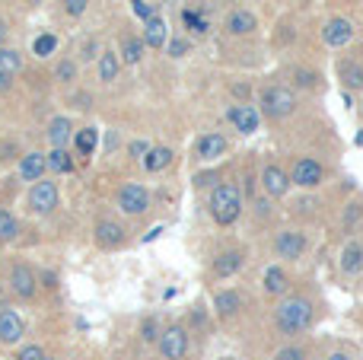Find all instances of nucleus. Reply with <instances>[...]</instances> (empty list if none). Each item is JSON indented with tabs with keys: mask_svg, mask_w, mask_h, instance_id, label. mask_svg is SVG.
Masks as SVG:
<instances>
[{
	"mask_svg": "<svg viewBox=\"0 0 363 360\" xmlns=\"http://www.w3.org/2000/svg\"><path fill=\"white\" fill-rule=\"evenodd\" d=\"M29 208L35 210V214H51V210L57 208V185L55 182H35L29 189Z\"/></svg>",
	"mask_w": 363,
	"mask_h": 360,
	"instance_id": "obj_5",
	"label": "nucleus"
},
{
	"mask_svg": "<svg viewBox=\"0 0 363 360\" xmlns=\"http://www.w3.org/2000/svg\"><path fill=\"white\" fill-rule=\"evenodd\" d=\"M96 144H99V131H96V128H83V131H77V150H80L83 157H93Z\"/></svg>",
	"mask_w": 363,
	"mask_h": 360,
	"instance_id": "obj_30",
	"label": "nucleus"
},
{
	"mask_svg": "<svg viewBox=\"0 0 363 360\" xmlns=\"http://www.w3.org/2000/svg\"><path fill=\"white\" fill-rule=\"evenodd\" d=\"M341 268H345L347 274H357L363 268V249L357 242H347L345 246V252H341Z\"/></svg>",
	"mask_w": 363,
	"mask_h": 360,
	"instance_id": "obj_26",
	"label": "nucleus"
},
{
	"mask_svg": "<svg viewBox=\"0 0 363 360\" xmlns=\"http://www.w3.org/2000/svg\"><path fill=\"white\" fill-rule=\"evenodd\" d=\"M287 287H290V281H287V274H284L281 268H268V271H264V291H268L271 297L287 293Z\"/></svg>",
	"mask_w": 363,
	"mask_h": 360,
	"instance_id": "obj_25",
	"label": "nucleus"
},
{
	"mask_svg": "<svg viewBox=\"0 0 363 360\" xmlns=\"http://www.w3.org/2000/svg\"><path fill=\"white\" fill-rule=\"evenodd\" d=\"M213 306L220 310V316H236V313L242 310V297H239L236 291H220L217 297H213Z\"/></svg>",
	"mask_w": 363,
	"mask_h": 360,
	"instance_id": "obj_21",
	"label": "nucleus"
},
{
	"mask_svg": "<svg viewBox=\"0 0 363 360\" xmlns=\"http://www.w3.org/2000/svg\"><path fill=\"white\" fill-rule=\"evenodd\" d=\"M150 150H153V147L147 144V140H131V147H128V153H131L134 159H144Z\"/></svg>",
	"mask_w": 363,
	"mask_h": 360,
	"instance_id": "obj_37",
	"label": "nucleus"
},
{
	"mask_svg": "<svg viewBox=\"0 0 363 360\" xmlns=\"http://www.w3.org/2000/svg\"><path fill=\"white\" fill-rule=\"evenodd\" d=\"M239 268H242V252H223L217 261H213V274H220V278H230V274H236Z\"/></svg>",
	"mask_w": 363,
	"mask_h": 360,
	"instance_id": "obj_20",
	"label": "nucleus"
},
{
	"mask_svg": "<svg viewBox=\"0 0 363 360\" xmlns=\"http://www.w3.org/2000/svg\"><path fill=\"white\" fill-rule=\"evenodd\" d=\"M86 4L89 0H64V10H67L70 16H83V13H86Z\"/></svg>",
	"mask_w": 363,
	"mask_h": 360,
	"instance_id": "obj_39",
	"label": "nucleus"
},
{
	"mask_svg": "<svg viewBox=\"0 0 363 360\" xmlns=\"http://www.w3.org/2000/svg\"><path fill=\"white\" fill-rule=\"evenodd\" d=\"M296 77H300V86H313V83H315V77H313V74H306V70H300Z\"/></svg>",
	"mask_w": 363,
	"mask_h": 360,
	"instance_id": "obj_44",
	"label": "nucleus"
},
{
	"mask_svg": "<svg viewBox=\"0 0 363 360\" xmlns=\"http://www.w3.org/2000/svg\"><path fill=\"white\" fill-rule=\"evenodd\" d=\"M242 214V198H239L236 185H217L211 191V217L220 227H230L236 223V217Z\"/></svg>",
	"mask_w": 363,
	"mask_h": 360,
	"instance_id": "obj_2",
	"label": "nucleus"
},
{
	"mask_svg": "<svg viewBox=\"0 0 363 360\" xmlns=\"http://www.w3.org/2000/svg\"><path fill=\"white\" fill-rule=\"evenodd\" d=\"M45 360H55V357H45Z\"/></svg>",
	"mask_w": 363,
	"mask_h": 360,
	"instance_id": "obj_47",
	"label": "nucleus"
},
{
	"mask_svg": "<svg viewBox=\"0 0 363 360\" xmlns=\"http://www.w3.org/2000/svg\"><path fill=\"white\" fill-rule=\"evenodd\" d=\"M233 93H236L239 99H249V83H245V86L242 83H233Z\"/></svg>",
	"mask_w": 363,
	"mask_h": 360,
	"instance_id": "obj_42",
	"label": "nucleus"
},
{
	"mask_svg": "<svg viewBox=\"0 0 363 360\" xmlns=\"http://www.w3.org/2000/svg\"><path fill=\"white\" fill-rule=\"evenodd\" d=\"M118 70H121L118 51H102L99 55V80L102 83H115L118 80Z\"/></svg>",
	"mask_w": 363,
	"mask_h": 360,
	"instance_id": "obj_19",
	"label": "nucleus"
},
{
	"mask_svg": "<svg viewBox=\"0 0 363 360\" xmlns=\"http://www.w3.org/2000/svg\"><path fill=\"white\" fill-rule=\"evenodd\" d=\"M144 38H134V35H128L125 42H121V61L125 64H138L140 57H144Z\"/></svg>",
	"mask_w": 363,
	"mask_h": 360,
	"instance_id": "obj_27",
	"label": "nucleus"
},
{
	"mask_svg": "<svg viewBox=\"0 0 363 360\" xmlns=\"http://www.w3.org/2000/svg\"><path fill=\"white\" fill-rule=\"evenodd\" d=\"M131 4H134V13H138V16L144 19V23H147V19H153V16H157V10H153V4H147V0H131Z\"/></svg>",
	"mask_w": 363,
	"mask_h": 360,
	"instance_id": "obj_36",
	"label": "nucleus"
},
{
	"mask_svg": "<svg viewBox=\"0 0 363 360\" xmlns=\"http://www.w3.org/2000/svg\"><path fill=\"white\" fill-rule=\"evenodd\" d=\"M226 29H230L233 35H245V32L255 29V16L245 13V10H233L230 19H226Z\"/></svg>",
	"mask_w": 363,
	"mask_h": 360,
	"instance_id": "obj_24",
	"label": "nucleus"
},
{
	"mask_svg": "<svg viewBox=\"0 0 363 360\" xmlns=\"http://www.w3.org/2000/svg\"><path fill=\"white\" fill-rule=\"evenodd\" d=\"M10 287H13V293H16L19 300H32V297H35L38 281H35V274H32V268L29 265H13Z\"/></svg>",
	"mask_w": 363,
	"mask_h": 360,
	"instance_id": "obj_8",
	"label": "nucleus"
},
{
	"mask_svg": "<svg viewBox=\"0 0 363 360\" xmlns=\"http://www.w3.org/2000/svg\"><path fill=\"white\" fill-rule=\"evenodd\" d=\"M70 134H74V125H70V118H55L48 125V140L51 147H67Z\"/></svg>",
	"mask_w": 363,
	"mask_h": 360,
	"instance_id": "obj_22",
	"label": "nucleus"
},
{
	"mask_svg": "<svg viewBox=\"0 0 363 360\" xmlns=\"http://www.w3.org/2000/svg\"><path fill=\"white\" fill-rule=\"evenodd\" d=\"M48 157V169L57 172V176H64V172H74V159H70L67 147H55L51 153H45Z\"/></svg>",
	"mask_w": 363,
	"mask_h": 360,
	"instance_id": "obj_23",
	"label": "nucleus"
},
{
	"mask_svg": "<svg viewBox=\"0 0 363 360\" xmlns=\"http://www.w3.org/2000/svg\"><path fill=\"white\" fill-rule=\"evenodd\" d=\"M147 204H150V195H147L144 185H134V182L121 185V191H118V208L125 210V214H144Z\"/></svg>",
	"mask_w": 363,
	"mask_h": 360,
	"instance_id": "obj_7",
	"label": "nucleus"
},
{
	"mask_svg": "<svg viewBox=\"0 0 363 360\" xmlns=\"http://www.w3.org/2000/svg\"><path fill=\"white\" fill-rule=\"evenodd\" d=\"M194 153H198V159H204V163H211V159H220L226 153L223 134H201L198 144H194Z\"/></svg>",
	"mask_w": 363,
	"mask_h": 360,
	"instance_id": "obj_14",
	"label": "nucleus"
},
{
	"mask_svg": "<svg viewBox=\"0 0 363 360\" xmlns=\"http://www.w3.org/2000/svg\"><path fill=\"white\" fill-rule=\"evenodd\" d=\"M322 38H325V45H332V48H341V45H347L354 38V26L351 19L345 16H335L325 23V29H322Z\"/></svg>",
	"mask_w": 363,
	"mask_h": 360,
	"instance_id": "obj_9",
	"label": "nucleus"
},
{
	"mask_svg": "<svg viewBox=\"0 0 363 360\" xmlns=\"http://www.w3.org/2000/svg\"><path fill=\"white\" fill-rule=\"evenodd\" d=\"M144 45L147 48H163L166 45V19L153 16L144 23Z\"/></svg>",
	"mask_w": 363,
	"mask_h": 360,
	"instance_id": "obj_18",
	"label": "nucleus"
},
{
	"mask_svg": "<svg viewBox=\"0 0 363 360\" xmlns=\"http://www.w3.org/2000/svg\"><path fill=\"white\" fill-rule=\"evenodd\" d=\"M16 360H45V354H42V348H38V344H29V348L19 351Z\"/></svg>",
	"mask_w": 363,
	"mask_h": 360,
	"instance_id": "obj_40",
	"label": "nucleus"
},
{
	"mask_svg": "<svg viewBox=\"0 0 363 360\" xmlns=\"http://www.w3.org/2000/svg\"><path fill=\"white\" fill-rule=\"evenodd\" d=\"M313 316H315V310L306 297H290L277 306L274 322L284 335H300V332H306L313 325Z\"/></svg>",
	"mask_w": 363,
	"mask_h": 360,
	"instance_id": "obj_1",
	"label": "nucleus"
},
{
	"mask_svg": "<svg viewBox=\"0 0 363 360\" xmlns=\"http://www.w3.org/2000/svg\"><path fill=\"white\" fill-rule=\"evenodd\" d=\"M207 4H201L198 10H191V6H188V10H182V23H185V29L188 32H194V35H207V29H211V23H207Z\"/></svg>",
	"mask_w": 363,
	"mask_h": 360,
	"instance_id": "obj_17",
	"label": "nucleus"
},
{
	"mask_svg": "<svg viewBox=\"0 0 363 360\" xmlns=\"http://www.w3.org/2000/svg\"><path fill=\"white\" fill-rule=\"evenodd\" d=\"M262 108H264V115H268L271 121H277V118H287L290 112L296 108V99H294V93L290 89H284V86H268L262 93Z\"/></svg>",
	"mask_w": 363,
	"mask_h": 360,
	"instance_id": "obj_3",
	"label": "nucleus"
},
{
	"mask_svg": "<svg viewBox=\"0 0 363 360\" xmlns=\"http://www.w3.org/2000/svg\"><path fill=\"white\" fill-rule=\"evenodd\" d=\"M77 77V64L74 61H67V57H64L61 64H57L55 67V80H61V83H70Z\"/></svg>",
	"mask_w": 363,
	"mask_h": 360,
	"instance_id": "obj_34",
	"label": "nucleus"
},
{
	"mask_svg": "<svg viewBox=\"0 0 363 360\" xmlns=\"http://www.w3.org/2000/svg\"><path fill=\"white\" fill-rule=\"evenodd\" d=\"M55 48H57V38L51 35V32H45V35H38V38H35V45H32V51H35L38 57H48Z\"/></svg>",
	"mask_w": 363,
	"mask_h": 360,
	"instance_id": "obj_33",
	"label": "nucleus"
},
{
	"mask_svg": "<svg viewBox=\"0 0 363 360\" xmlns=\"http://www.w3.org/2000/svg\"><path fill=\"white\" fill-rule=\"evenodd\" d=\"M262 185H264V191H268L271 198H281V195H287V189H290V179L284 176V169L281 166H274V163H268L262 169Z\"/></svg>",
	"mask_w": 363,
	"mask_h": 360,
	"instance_id": "obj_15",
	"label": "nucleus"
},
{
	"mask_svg": "<svg viewBox=\"0 0 363 360\" xmlns=\"http://www.w3.org/2000/svg\"><path fill=\"white\" fill-rule=\"evenodd\" d=\"M23 332V319L16 310H0V344H16Z\"/></svg>",
	"mask_w": 363,
	"mask_h": 360,
	"instance_id": "obj_13",
	"label": "nucleus"
},
{
	"mask_svg": "<svg viewBox=\"0 0 363 360\" xmlns=\"http://www.w3.org/2000/svg\"><path fill=\"white\" fill-rule=\"evenodd\" d=\"M10 83H13L10 74H0V89H10Z\"/></svg>",
	"mask_w": 363,
	"mask_h": 360,
	"instance_id": "obj_45",
	"label": "nucleus"
},
{
	"mask_svg": "<svg viewBox=\"0 0 363 360\" xmlns=\"http://www.w3.org/2000/svg\"><path fill=\"white\" fill-rule=\"evenodd\" d=\"M169 159H172V150H169V147H153V150L144 157V166H147L150 172H160V169H166V166H169Z\"/></svg>",
	"mask_w": 363,
	"mask_h": 360,
	"instance_id": "obj_28",
	"label": "nucleus"
},
{
	"mask_svg": "<svg viewBox=\"0 0 363 360\" xmlns=\"http://www.w3.org/2000/svg\"><path fill=\"white\" fill-rule=\"evenodd\" d=\"M188 48H191V42H188V38H169V55L172 57H185Z\"/></svg>",
	"mask_w": 363,
	"mask_h": 360,
	"instance_id": "obj_35",
	"label": "nucleus"
},
{
	"mask_svg": "<svg viewBox=\"0 0 363 360\" xmlns=\"http://www.w3.org/2000/svg\"><path fill=\"white\" fill-rule=\"evenodd\" d=\"M341 80H345L347 89H360L363 86V67L357 61H345L341 64Z\"/></svg>",
	"mask_w": 363,
	"mask_h": 360,
	"instance_id": "obj_29",
	"label": "nucleus"
},
{
	"mask_svg": "<svg viewBox=\"0 0 363 360\" xmlns=\"http://www.w3.org/2000/svg\"><path fill=\"white\" fill-rule=\"evenodd\" d=\"M274 249H277L281 259H294L296 261L303 255V249H306V236L296 233V230H284V233H277Z\"/></svg>",
	"mask_w": 363,
	"mask_h": 360,
	"instance_id": "obj_10",
	"label": "nucleus"
},
{
	"mask_svg": "<svg viewBox=\"0 0 363 360\" xmlns=\"http://www.w3.org/2000/svg\"><path fill=\"white\" fill-rule=\"evenodd\" d=\"M328 360H351V357H347V354H332Z\"/></svg>",
	"mask_w": 363,
	"mask_h": 360,
	"instance_id": "obj_46",
	"label": "nucleus"
},
{
	"mask_svg": "<svg viewBox=\"0 0 363 360\" xmlns=\"http://www.w3.org/2000/svg\"><path fill=\"white\" fill-rule=\"evenodd\" d=\"M45 169H48V157L45 153H26L23 159H19V179L23 182H42V176H45Z\"/></svg>",
	"mask_w": 363,
	"mask_h": 360,
	"instance_id": "obj_12",
	"label": "nucleus"
},
{
	"mask_svg": "<svg viewBox=\"0 0 363 360\" xmlns=\"http://www.w3.org/2000/svg\"><path fill=\"white\" fill-rule=\"evenodd\" d=\"M160 354L166 360H182L188 354V332L182 325H169V329L160 335Z\"/></svg>",
	"mask_w": 363,
	"mask_h": 360,
	"instance_id": "obj_4",
	"label": "nucleus"
},
{
	"mask_svg": "<svg viewBox=\"0 0 363 360\" xmlns=\"http://www.w3.org/2000/svg\"><path fill=\"white\" fill-rule=\"evenodd\" d=\"M96 242H99L102 249H118L121 242H125V230L112 220H102L99 227H96Z\"/></svg>",
	"mask_w": 363,
	"mask_h": 360,
	"instance_id": "obj_16",
	"label": "nucleus"
},
{
	"mask_svg": "<svg viewBox=\"0 0 363 360\" xmlns=\"http://www.w3.org/2000/svg\"><path fill=\"white\" fill-rule=\"evenodd\" d=\"M277 360H303V351L300 348H284L281 354H277Z\"/></svg>",
	"mask_w": 363,
	"mask_h": 360,
	"instance_id": "obj_41",
	"label": "nucleus"
},
{
	"mask_svg": "<svg viewBox=\"0 0 363 360\" xmlns=\"http://www.w3.org/2000/svg\"><path fill=\"white\" fill-rule=\"evenodd\" d=\"M16 70H23V55L13 48H0V74H16Z\"/></svg>",
	"mask_w": 363,
	"mask_h": 360,
	"instance_id": "obj_31",
	"label": "nucleus"
},
{
	"mask_svg": "<svg viewBox=\"0 0 363 360\" xmlns=\"http://www.w3.org/2000/svg\"><path fill=\"white\" fill-rule=\"evenodd\" d=\"M93 51H96V42H86V45H83V61H93Z\"/></svg>",
	"mask_w": 363,
	"mask_h": 360,
	"instance_id": "obj_43",
	"label": "nucleus"
},
{
	"mask_svg": "<svg viewBox=\"0 0 363 360\" xmlns=\"http://www.w3.org/2000/svg\"><path fill=\"white\" fill-rule=\"evenodd\" d=\"M322 163H315L313 157H303L296 159L294 172H290V182H296L300 189H315V185H322Z\"/></svg>",
	"mask_w": 363,
	"mask_h": 360,
	"instance_id": "obj_6",
	"label": "nucleus"
},
{
	"mask_svg": "<svg viewBox=\"0 0 363 360\" xmlns=\"http://www.w3.org/2000/svg\"><path fill=\"white\" fill-rule=\"evenodd\" d=\"M16 233H19V220L10 214V210L0 208V242L16 240Z\"/></svg>",
	"mask_w": 363,
	"mask_h": 360,
	"instance_id": "obj_32",
	"label": "nucleus"
},
{
	"mask_svg": "<svg viewBox=\"0 0 363 360\" xmlns=\"http://www.w3.org/2000/svg\"><path fill=\"white\" fill-rule=\"evenodd\" d=\"M140 335H144V342H160V335H157V319H144V325H140Z\"/></svg>",
	"mask_w": 363,
	"mask_h": 360,
	"instance_id": "obj_38",
	"label": "nucleus"
},
{
	"mask_svg": "<svg viewBox=\"0 0 363 360\" xmlns=\"http://www.w3.org/2000/svg\"><path fill=\"white\" fill-rule=\"evenodd\" d=\"M230 121H233V128H236L239 134H252V131H258V108L255 106H249V102H239V106H233L230 108Z\"/></svg>",
	"mask_w": 363,
	"mask_h": 360,
	"instance_id": "obj_11",
	"label": "nucleus"
}]
</instances>
